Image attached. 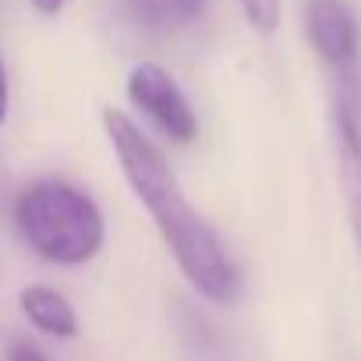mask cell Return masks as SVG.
<instances>
[{
    "label": "cell",
    "mask_w": 361,
    "mask_h": 361,
    "mask_svg": "<svg viewBox=\"0 0 361 361\" xmlns=\"http://www.w3.org/2000/svg\"><path fill=\"white\" fill-rule=\"evenodd\" d=\"M29 4H32L39 15H47V18H54V15L64 11V0H29Z\"/></svg>",
    "instance_id": "obj_10"
},
{
    "label": "cell",
    "mask_w": 361,
    "mask_h": 361,
    "mask_svg": "<svg viewBox=\"0 0 361 361\" xmlns=\"http://www.w3.org/2000/svg\"><path fill=\"white\" fill-rule=\"evenodd\" d=\"M103 128H106V138L114 145V156L128 177L131 192L149 209L177 269L188 276V283L202 298H209L216 305L234 301L238 287H241L238 269H234L224 241L216 238V231L188 206L185 192H180V180L170 170V163L163 159V152L138 131V124L124 110L106 106Z\"/></svg>",
    "instance_id": "obj_1"
},
{
    "label": "cell",
    "mask_w": 361,
    "mask_h": 361,
    "mask_svg": "<svg viewBox=\"0 0 361 361\" xmlns=\"http://www.w3.org/2000/svg\"><path fill=\"white\" fill-rule=\"evenodd\" d=\"M18 305L25 312V319L47 333V336H57V340H71L78 336V315L71 308V301L54 290V287H43V283H32L18 294Z\"/></svg>",
    "instance_id": "obj_6"
},
{
    "label": "cell",
    "mask_w": 361,
    "mask_h": 361,
    "mask_svg": "<svg viewBox=\"0 0 361 361\" xmlns=\"http://www.w3.org/2000/svg\"><path fill=\"white\" fill-rule=\"evenodd\" d=\"M8 117V71H4V61H0V124Z\"/></svg>",
    "instance_id": "obj_11"
},
{
    "label": "cell",
    "mask_w": 361,
    "mask_h": 361,
    "mask_svg": "<svg viewBox=\"0 0 361 361\" xmlns=\"http://www.w3.org/2000/svg\"><path fill=\"white\" fill-rule=\"evenodd\" d=\"M128 96L131 103L173 142L188 145L199 135V121L195 110L188 106L185 92L177 89V82L170 78V71H163L159 64H138L128 75Z\"/></svg>",
    "instance_id": "obj_4"
},
{
    "label": "cell",
    "mask_w": 361,
    "mask_h": 361,
    "mask_svg": "<svg viewBox=\"0 0 361 361\" xmlns=\"http://www.w3.org/2000/svg\"><path fill=\"white\" fill-rule=\"evenodd\" d=\"M8 361H50L32 340H15L11 350H8Z\"/></svg>",
    "instance_id": "obj_9"
},
{
    "label": "cell",
    "mask_w": 361,
    "mask_h": 361,
    "mask_svg": "<svg viewBox=\"0 0 361 361\" xmlns=\"http://www.w3.org/2000/svg\"><path fill=\"white\" fill-rule=\"evenodd\" d=\"M329 124H333V149H336V173L343 188L347 224H350V238L361 259V117L333 106Z\"/></svg>",
    "instance_id": "obj_5"
},
{
    "label": "cell",
    "mask_w": 361,
    "mask_h": 361,
    "mask_svg": "<svg viewBox=\"0 0 361 361\" xmlns=\"http://www.w3.org/2000/svg\"><path fill=\"white\" fill-rule=\"evenodd\" d=\"M15 224L22 241L54 266H82L96 259L106 238L99 206L64 180L32 185L15 206Z\"/></svg>",
    "instance_id": "obj_2"
},
{
    "label": "cell",
    "mask_w": 361,
    "mask_h": 361,
    "mask_svg": "<svg viewBox=\"0 0 361 361\" xmlns=\"http://www.w3.org/2000/svg\"><path fill=\"white\" fill-rule=\"evenodd\" d=\"M124 4V15L145 29V32H180V29H192L206 8L209 0H121Z\"/></svg>",
    "instance_id": "obj_7"
},
{
    "label": "cell",
    "mask_w": 361,
    "mask_h": 361,
    "mask_svg": "<svg viewBox=\"0 0 361 361\" xmlns=\"http://www.w3.org/2000/svg\"><path fill=\"white\" fill-rule=\"evenodd\" d=\"M238 4H241V11H245L252 29H259L262 36L276 32V25H280V0H238Z\"/></svg>",
    "instance_id": "obj_8"
},
{
    "label": "cell",
    "mask_w": 361,
    "mask_h": 361,
    "mask_svg": "<svg viewBox=\"0 0 361 361\" xmlns=\"http://www.w3.org/2000/svg\"><path fill=\"white\" fill-rule=\"evenodd\" d=\"M305 32L329 75V99L361 117V25L347 0H305Z\"/></svg>",
    "instance_id": "obj_3"
}]
</instances>
